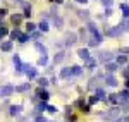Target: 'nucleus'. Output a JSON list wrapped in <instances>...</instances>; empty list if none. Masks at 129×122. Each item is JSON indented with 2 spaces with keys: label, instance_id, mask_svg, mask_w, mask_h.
I'll return each mask as SVG.
<instances>
[{
  "label": "nucleus",
  "instance_id": "obj_1",
  "mask_svg": "<svg viewBox=\"0 0 129 122\" xmlns=\"http://www.w3.org/2000/svg\"><path fill=\"white\" fill-rule=\"evenodd\" d=\"M22 72H26V76H28L29 79L36 77V69H35V67H31L29 64H24V65H22Z\"/></svg>",
  "mask_w": 129,
  "mask_h": 122
},
{
  "label": "nucleus",
  "instance_id": "obj_2",
  "mask_svg": "<svg viewBox=\"0 0 129 122\" xmlns=\"http://www.w3.org/2000/svg\"><path fill=\"white\" fill-rule=\"evenodd\" d=\"M14 93L12 86H0V96H10Z\"/></svg>",
  "mask_w": 129,
  "mask_h": 122
},
{
  "label": "nucleus",
  "instance_id": "obj_3",
  "mask_svg": "<svg viewBox=\"0 0 129 122\" xmlns=\"http://www.w3.org/2000/svg\"><path fill=\"white\" fill-rule=\"evenodd\" d=\"M76 38H78L76 33H67V34H66V43H67V45H72V43L76 41Z\"/></svg>",
  "mask_w": 129,
  "mask_h": 122
},
{
  "label": "nucleus",
  "instance_id": "obj_4",
  "mask_svg": "<svg viewBox=\"0 0 129 122\" xmlns=\"http://www.w3.org/2000/svg\"><path fill=\"white\" fill-rule=\"evenodd\" d=\"M122 31H124V29L120 28V24H119V26H115V28H112V29L109 31V34H110V36H120V33H122Z\"/></svg>",
  "mask_w": 129,
  "mask_h": 122
},
{
  "label": "nucleus",
  "instance_id": "obj_5",
  "mask_svg": "<svg viewBox=\"0 0 129 122\" xmlns=\"http://www.w3.org/2000/svg\"><path fill=\"white\" fill-rule=\"evenodd\" d=\"M98 59H100V60H103V62H107V60H110V59H114V53H110V52H103Z\"/></svg>",
  "mask_w": 129,
  "mask_h": 122
},
{
  "label": "nucleus",
  "instance_id": "obj_6",
  "mask_svg": "<svg viewBox=\"0 0 129 122\" xmlns=\"http://www.w3.org/2000/svg\"><path fill=\"white\" fill-rule=\"evenodd\" d=\"M105 83H107L109 86H112V88H114V86H117V79H115L114 76H107V77H105Z\"/></svg>",
  "mask_w": 129,
  "mask_h": 122
},
{
  "label": "nucleus",
  "instance_id": "obj_7",
  "mask_svg": "<svg viewBox=\"0 0 129 122\" xmlns=\"http://www.w3.org/2000/svg\"><path fill=\"white\" fill-rule=\"evenodd\" d=\"M14 65H16V69H17V74L22 72V64H21V60H19V57H17V55L14 57Z\"/></svg>",
  "mask_w": 129,
  "mask_h": 122
},
{
  "label": "nucleus",
  "instance_id": "obj_8",
  "mask_svg": "<svg viewBox=\"0 0 129 122\" xmlns=\"http://www.w3.org/2000/svg\"><path fill=\"white\" fill-rule=\"evenodd\" d=\"M78 53H79V57H81V59H84V60H89V52L86 50V48H81V50L78 52Z\"/></svg>",
  "mask_w": 129,
  "mask_h": 122
},
{
  "label": "nucleus",
  "instance_id": "obj_9",
  "mask_svg": "<svg viewBox=\"0 0 129 122\" xmlns=\"http://www.w3.org/2000/svg\"><path fill=\"white\" fill-rule=\"evenodd\" d=\"M117 115H119V110H117V108H114V110H110V112L107 113L105 117H107V119H115Z\"/></svg>",
  "mask_w": 129,
  "mask_h": 122
},
{
  "label": "nucleus",
  "instance_id": "obj_10",
  "mask_svg": "<svg viewBox=\"0 0 129 122\" xmlns=\"http://www.w3.org/2000/svg\"><path fill=\"white\" fill-rule=\"evenodd\" d=\"M36 110H38V112H43V110H48V105H47L45 102H41V103H38V105H36Z\"/></svg>",
  "mask_w": 129,
  "mask_h": 122
},
{
  "label": "nucleus",
  "instance_id": "obj_11",
  "mask_svg": "<svg viewBox=\"0 0 129 122\" xmlns=\"http://www.w3.org/2000/svg\"><path fill=\"white\" fill-rule=\"evenodd\" d=\"M105 67H107V71H109V72H114L115 69H117V64H114V62H107Z\"/></svg>",
  "mask_w": 129,
  "mask_h": 122
},
{
  "label": "nucleus",
  "instance_id": "obj_12",
  "mask_svg": "<svg viewBox=\"0 0 129 122\" xmlns=\"http://www.w3.org/2000/svg\"><path fill=\"white\" fill-rule=\"evenodd\" d=\"M19 112H21V105H12V107H10V113H12V115H17Z\"/></svg>",
  "mask_w": 129,
  "mask_h": 122
},
{
  "label": "nucleus",
  "instance_id": "obj_13",
  "mask_svg": "<svg viewBox=\"0 0 129 122\" xmlns=\"http://www.w3.org/2000/svg\"><path fill=\"white\" fill-rule=\"evenodd\" d=\"M71 72H72V76H79L81 74V67L79 65H72V67H71Z\"/></svg>",
  "mask_w": 129,
  "mask_h": 122
},
{
  "label": "nucleus",
  "instance_id": "obj_14",
  "mask_svg": "<svg viewBox=\"0 0 129 122\" xmlns=\"http://www.w3.org/2000/svg\"><path fill=\"white\" fill-rule=\"evenodd\" d=\"M120 28L126 29V31H129V17H124V21L120 22Z\"/></svg>",
  "mask_w": 129,
  "mask_h": 122
},
{
  "label": "nucleus",
  "instance_id": "obj_15",
  "mask_svg": "<svg viewBox=\"0 0 129 122\" xmlns=\"http://www.w3.org/2000/svg\"><path fill=\"white\" fill-rule=\"evenodd\" d=\"M2 50H4V52L12 50V43H10V41H5V43H2Z\"/></svg>",
  "mask_w": 129,
  "mask_h": 122
},
{
  "label": "nucleus",
  "instance_id": "obj_16",
  "mask_svg": "<svg viewBox=\"0 0 129 122\" xmlns=\"http://www.w3.org/2000/svg\"><path fill=\"white\" fill-rule=\"evenodd\" d=\"M120 9H122V12H124V17H129V5L122 4V5H120Z\"/></svg>",
  "mask_w": 129,
  "mask_h": 122
},
{
  "label": "nucleus",
  "instance_id": "obj_17",
  "mask_svg": "<svg viewBox=\"0 0 129 122\" xmlns=\"http://www.w3.org/2000/svg\"><path fill=\"white\" fill-rule=\"evenodd\" d=\"M69 74H72V72H71V67H66V69H64V71L60 72V77H67V76H69Z\"/></svg>",
  "mask_w": 129,
  "mask_h": 122
},
{
  "label": "nucleus",
  "instance_id": "obj_18",
  "mask_svg": "<svg viewBox=\"0 0 129 122\" xmlns=\"http://www.w3.org/2000/svg\"><path fill=\"white\" fill-rule=\"evenodd\" d=\"M10 38H12V40H16V38H21V31L14 29L12 33H10Z\"/></svg>",
  "mask_w": 129,
  "mask_h": 122
},
{
  "label": "nucleus",
  "instance_id": "obj_19",
  "mask_svg": "<svg viewBox=\"0 0 129 122\" xmlns=\"http://www.w3.org/2000/svg\"><path fill=\"white\" fill-rule=\"evenodd\" d=\"M38 26H40V29H41V31H47V29H48V22H47V21H41Z\"/></svg>",
  "mask_w": 129,
  "mask_h": 122
},
{
  "label": "nucleus",
  "instance_id": "obj_20",
  "mask_svg": "<svg viewBox=\"0 0 129 122\" xmlns=\"http://www.w3.org/2000/svg\"><path fill=\"white\" fill-rule=\"evenodd\" d=\"M36 50H40L43 55H47V48H45V47H43L41 43H36Z\"/></svg>",
  "mask_w": 129,
  "mask_h": 122
},
{
  "label": "nucleus",
  "instance_id": "obj_21",
  "mask_svg": "<svg viewBox=\"0 0 129 122\" xmlns=\"http://www.w3.org/2000/svg\"><path fill=\"white\" fill-rule=\"evenodd\" d=\"M86 64H88V69H95L96 60H95V59H89V60H86Z\"/></svg>",
  "mask_w": 129,
  "mask_h": 122
},
{
  "label": "nucleus",
  "instance_id": "obj_22",
  "mask_svg": "<svg viewBox=\"0 0 129 122\" xmlns=\"http://www.w3.org/2000/svg\"><path fill=\"white\" fill-rule=\"evenodd\" d=\"M96 98H98V100H103V98H105V91H103V90H96Z\"/></svg>",
  "mask_w": 129,
  "mask_h": 122
},
{
  "label": "nucleus",
  "instance_id": "obj_23",
  "mask_svg": "<svg viewBox=\"0 0 129 122\" xmlns=\"http://www.w3.org/2000/svg\"><path fill=\"white\" fill-rule=\"evenodd\" d=\"M29 14H31V7L28 5V4H24V16L29 17Z\"/></svg>",
  "mask_w": 129,
  "mask_h": 122
},
{
  "label": "nucleus",
  "instance_id": "obj_24",
  "mask_svg": "<svg viewBox=\"0 0 129 122\" xmlns=\"http://www.w3.org/2000/svg\"><path fill=\"white\" fill-rule=\"evenodd\" d=\"M62 59H64V53H62V52H59V53L55 55V59H53V60H55V64H57V62H62Z\"/></svg>",
  "mask_w": 129,
  "mask_h": 122
},
{
  "label": "nucleus",
  "instance_id": "obj_25",
  "mask_svg": "<svg viewBox=\"0 0 129 122\" xmlns=\"http://www.w3.org/2000/svg\"><path fill=\"white\" fill-rule=\"evenodd\" d=\"M38 95H40V98L43 100V102H45V100H48V93H47V91H40Z\"/></svg>",
  "mask_w": 129,
  "mask_h": 122
},
{
  "label": "nucleus",
  "instance_id": "obj_26",
  "mask_svg": "<svg viewBox=\"0 0 129 122\" xmlns=\"http://www.w3.org/2000/svg\"><path fill=\"white\" fill-rule=\"evenodd\" d=\"M122 64H126V57H124V55L117 57V65H122Z\"/></svg>",
  "mask_w": 129,
  "mask_h": 122
},
{
  "label": "nucleus",
  "instance_id": "obj_27",
  "mask_svg": "<svg viewBox=\"0 0 129 122\" xmlns=\"http://www.w3.org/2000/svg\"><path fill=\"white\" fill-rule=\"evenodd\" d=\"M102 4H103V5H105L107 9H110V5L114 4V0H102Z\"/></svg>",
  "mask_w": 129,
  "mask_h": 122
},
{
  "label": "nucleus",
  "instance_id": "obj_28",
  "mask_svg": "<svg viewBox=\"0 0 129 122\" xmlns=\"http://www.w3.org/2000/svg\"><path fill=\"white\" fill-rule=\"evenodd\" d=\"M79 17H84V19H88V17H89L88 10H79Z\"/></svg>",
  "mask_w": 129,
  "mask_h": 122
},
{
  "label": "nucleus",
  "instance_id": "obj_29",
  "mask_svg": "<svg viewBox=\"0 0 129 122\" xmlns=\"http://www.w3.org/2000/svg\"><path fill=\"white\" fill-rule=\"evenodd\" d=\"M21 17H22L21 14H14V16H12V22H19Z\"/></svg>",
  "mask_w": 129,
  "mask_h": 122
},
{
  "label": "nucleus",
  "instance_id": "obj_30",
  "mask_svg": "<svg viewBox=\"0 0 129 122\" xmlns=\"http://www.w3.org/2000/svg\"><path fill=\"white\" fill-rule=\"evenodd\" d=\"M28 88H29V83H26V84H22V86H19V88H17V91H26Z\"/></svg>",
  "mask_w": 129,
  "mask_h": 122
},
{
  "label": "nucleus",
  "instance_id": "obj_31",
  "mask_svg": "<svg viewBox=\"0 0 129 122\" xmlns=\"http://www.w3.org/2000/svg\"><path fill=\"white\" fill-rule=\"evenodd\" d=\"M109 100H110L112 103H117V102H119V96H115V95H110V96H109Z\"/></svg>",
  "mask_w": 129,
  "mask_h": 122
},
{
  "label": "nucleus",
  "instance_id": "obj_32",
  "mask_svg": "<svg viewBox=\"0 0 129 122\" xmlns=\"http://www.w3.org/2000/svg\"><path fill=\"white\" fill-rule=\"evenodd\" d=\"M47 62H48V59H47V55H43V57L40 59V62H38V64H40V65H45Z\"/></svg>",
  "mask_w": 129,
  "mask_h": 122
},
{
  "label": "nucleus",
  "instance_id": "obj_33",
  "mask_svg": "<svg viewBox=\"0 0 129 122\" xmlns=\"http://www.w3.org/2000/svg\"><path fill=\"white\" fill-rule=\"evenodd\" d=\"M53 22H55V26H57V28H60V24H62V19H60V17H55V19H53Z\"/></svg>",
  "mask_w": 129,
  "mask_h": 122
},
{
  "label": "nucleus",
  "instance_id": "obj_34",
  "mask_svg": "<svg viewBox=\"0 0 129 122\" xmlns=\"http://www.w3.org/2000/svg\"><path fill=\"white\" fill-rule=\"evenodd\" d=\"M28 40H29V36H28V34H21L19 41H22V43H24V41H28Z\"/></svg>",
  "mask_w": 129,
  "mask_h": 122
},
{
  "label": "nucleus",
  "instance_id": "obj_35",
  "mask_svg": "<svg viewBox=\"0 0 129 122\" xmlns=\"http://www.w3.org/2000/svg\"><path fill=\"white\" fill-rule=\"evenodd\" d=\"M4 34H7V29H5L4 26H0V38H2Z\"/></svg>",
  "mask_w": 129,
  "mask_h": 122
},
{
  "label": "nucleus",
  "instance_id": "obj_36",
  "mask_svg": "<svg viewBox=\"0 0 129 122\" xmlns=\"http://www.w3.org/2000/svg\"><path fill=\"white\" fill-rule=\"evenodd\" d=\"M38 83H40L41 86H47V83H48V81H47V79H45V77H41V79H40V81H38Z\"/></svg>",
  "mask_w": 129,
  "mask_h": 122
},
{
  "label": "nucleus",
  "instance_id": "obj_37",
  "mask_svg": "<svg viewBox=\"0 0 129 122\" xmlns=\"http://www.w3.org/2000/svg\"><path fill=\"white\" fill-rule=\"evenodd\" d=\"M35 29V24L33 22H28V31H33Z\"/></svg>",
  "mask_w": 129,
  "mask_h": 122
},
{
  "label": "nucleus",
  "instance_id": "obj_38",
  "mask_svg": "<svg viewBox=\"0 0 129 122\" xmlns=\"http://www.w3.org/2000/svg\"><path fill=\"white\" fill-rule=\"evenodd\" d=\"M35 122H47V119H43V117H38V119H36Z\"/></svg>",
  "mask_w": 129,
  "mask_h": 122
},
{
  "label": "nucleus",
  "instance_id": "obj_39",
  "mask_svg": "<svg viewBox=\"0 0 129 122\" xmlns=\"http://www.w3.org/2000/svg\"><path fill=\"white\" fill-rule=\"evenodd\" d=\"M5 16V10H0V17H4Z\"/></svg>",
  "mask_w": 129,
  "mask_h": 122
},
{
  "label": "nucleus",
  "instance_id": "obj_40",
  "mask_svg": "<svg viewBox=\"0 0 129 122\" xmlns=\"http://www.w3.org/2000/svg\"><path fill=\"white\" fill-rule=\"evenodd\" d=\"M76 2H79V4H86L88 0H76Z\"/></svg>",
  "mask_w": 129,
  "mask_h": 122
},
{
  "label": "nucleus",
  "instance_id": "obj_41",
  "mask_svg": "<svg viewBox=\"0 0 129 122\" xmlns=\"http://www.w3.org/2000/svg\"><path fill=\"white\" fill-rule=\"evenodd\" d=\"M52 2H57V4H62V0H52Z\"/></svg>",
  "mask_w": 129,
  "mask_h": 122
},
{
  "label": "nucleus",
  "instance_id": "obj_42",
  "mask_svg": "<svg viewBox=\"0 0 129 122\" xmlns=\"http://www.w3.org/2000/svg\"><path fill=\"white\" fill-rule=\"evenodd\" d=\"M126 86H127V90H129V79H127V81H126Z\"/></svg>",
  "mask_w": 129,
  "mask_h": 122
},
{
  "label": "nucleus",
  "instance_id": "obj_43",
  "mask_svg": "<svg viewBox=\"0 0 129 122\" xmlns=\"http://www.w3.org/2000/svg\"><path fill=\"white\" fill-rule=\"evenodd\" d=\"M115 122H120V120H115Z\"/></svg>",
  "mask_w": 129,
  "mask_h": 122
}]
</instances>
